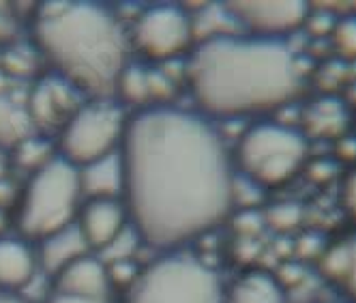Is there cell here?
<instances>
[{
  "instance_id": "4fadbf2b",
  "label": "cell",
  "mask_w": 356,
  "mask_h": 303,
  "mask_svg": "<svg viewBox=\"0 0 356 303\" xmlns=\"http://www.w3.org/2000/svg\"><path fill=\"white\" fill-rule=\"evenodd\" d=\"M37 251L24 239L0 237V293L17 295L35 277Z\"/></svg>"
},
{
  "instance_id": "4316f807",
  "label": "cell",
  "mask_w": 356,
  "mask_h": 303,
  "mask_svg": "<svg viewBox=\"0 0 356 303\" xmlns=\"http://www.w3.org/2000/svg\"><path fill=\"white\" fill-rule=\"evenodd\" d=\"M234 226L238 235L243 237H253L258 231H262V217L253 211H243L236 219H234Z\"/></svg>"
},
{
  "instance_id": "603a6c76",
  "label": "cell",
  "mask_w": 356,
  "mask_h": 303,
  "mask_svg": "<svg viewBox=\"0 0 356 303\" xmlns=\"http://www.w3.org/2000/svg\"><path fill=\"white\" fill-rule=\"evenodd\" d=\"M330 37H333L335 52L341 59L356 61V13L335 20V26H333Z\"/></svg>"
},
{
  "instance_id": "9c48e42d",
  "label": "cell",
  "mask_w": 356,
  "mask_h": 303,
  "mask_svg": "<svg viewBox=\"0 0 356 303\" xmlns=\"http://www.w3.org/2000/svg\"><path fill=\"white\" fill-rule=\"evenodd\" d=\"M221 7L227 17L245 31V35L279 41L305 26V20L309 15V3L302 0H279V3L236 0V3H223Z\"/></svg>"
},
{
  "instance_id": "7402d4cb",
  "label": "cell",
  "mask_w": 356,
  "mask_h": 303,
  "mask_svg": "<svg viewBox=\"0 0 356 303\" xmlns=\"http://www.w3.org/2000/svg\"><path fill=\"white\" fill-rule=\"evenodd\" d=\"M37 69V52L19 47L17 43L0 49V71L7 78H29Z\"/></svg>"
},
{
  "instance_id": "7a4b0ae2",
  "label": "cell",
  "mask_w": 356,
  "mask_h": 303,
  "mask_svg": "<svg viewBox=\"0 0 356 303\" xmlns=\"http://www.w3.org/2000/svg\"><path fill=\"white\" fill-rule=\"evenodd\" d=\"M185 82L204 118H241L290 104L302 71L284 39L221 33L191 47Z\"/></svg>"
},
{
  "instance_id": "30bf717a",
  "label": "cell",
  "mask_w": 356,
  "mask_h": 303,
  "mask_svg": "<svg viewBox=\"0 0 356 303\" xmlns=\"http://www.w3.org/2000/svg\"><path fill=\"white\" fill-rule=\"evenodd\" d=\"M80 97L82 95L58 75H43L33 86L26 101V114L31 118L33 130H39L43 134H60L75 110L84 104Z\"/></svg>"
},
{
  "instance_id": "3957f363",
  "label": "cell",
  "mask_w": 356,
  "mask_h": 303,
  "mask_svg": "<svg viewBox=\"0 0 356 303\" xmlns=\"http://www.w3.org/2000/svg\"><path fill=\"white\" fill-rule=\"evenodd\" d=\"M31 37L52 73L88 99H114L116 80L129 65V35L99 3L49 0L33 7Z\"/></svg>"
},
{
  "instance_id": "4dcf8cb0",
  "label": "cell",
  "mask_w": 356,
  "mask_h": 303,
  "mask_svg": "<svg viewBox=\"0 0 356 303\" xmlns=\"http://www.w3.org/2000/svg\"><path fill=\"white\" fill-rule=\"evenodd\" d=\"M0 303H33L29 299H24L19 295H11V293H0Z\"/></svg>"
},
{
  "instance_id": "1f68e13d",
  "label": "cell",
  "mask_w": 356,
  "mask_h": 303,
  "mask_svg": "<svg viewBox=\"0 0 356 303\" xmlns=\"http://www.w3.org/2000/svg\"><path fill=\"white\" fill-rule=\"evenodd\" d=\"M7 226H9V211L0 209V237H5Z\"/></svg>"
},
{
  "instance_id": "e0dca14e",
  "label": "cell",
  "mask_w": 356,
  "mask_h": 303,
  "mask_svg": "<svg viewBox=\"0 0 356 303\" xmlns=\"http://www.w3.org/2000/svg\"><path fill=\"white\" fill-rule=\"evenodd\" d=\"M223 303H288L282 284L266 271H247L225 290Z\"/></svg>"
},
{
  "instance_id": "5bb4252c",
  "label": "cell",
  "mask_w": 356,
  "mask_h": 303,
  "mask_svg": "<svg viewBox=\"0 0 356 303\" xmlns=\"http://www.w3.org/2000/svg\"><path fill=\"white\" fill-rule=\"evenodd\" d=\"M84 254H90V249L86 247L78 226L71 224L69 228L39 241L37 263L49 277H52L60 269H65L69 263L78 261Z\"/></svg>"
},
{
  "instance_id": "6da1fadb",
  "label": "cell",
  "mask_w": 356,
  "mask_h": 303,
  "mask_svg": "<svg viewBox=\"0 0 356 303\" xmlns=\"http://www.w3.org/2000/svg\"><path fill=\"white\" fill-rule=\"evenodd\" d=\"M122 205L138 239L178 251L234 209L232 157L209 121L172 106L127 116Z\"/></svg>"
},
{
  "instance_id": "83f0119b",
  "label": "cell",
  "mask_w": 356,
  "mask_h": 303,
  "mask_svg": "<svg viewBox=\"0 0 356 303\" xmlns=\"http://www.w3.org/2000/svg\"><path fill=\"white\" fill-rule=\"evenodd\" d=\"M45 303H114V299H101V297H86V295H71L49 290Z\"/></svg>"
},
{
  "instance_id": "52a82bcc",
  "label": "cell",
  "mask_w": 356,
  "mask_h": 303,
  "mask_svg": "<svg viewBox=\"0 0 356 303\" xmlns=\"http://www.w3.org/2000/svg\"><path fill=\"white\" fill-rule=\"evenodd\" d=\"M127 116L114 99H88L58 134L56 153L75 168L104 160L120 148Z\"/></svg>"
},
{
  "instance_id": "8fae6325",
  "label": "cell",
  "mask_w": 356,
  "mask_h": 303,
  "mask_svg": "<svg viewBox=\"0 0 356 303\" xmlns=\"http://www.w3.org/2000/svg\"><path fill=\"white\" fill-rule=\"evenodd\" d=\"M75 226L90 251L104 254L112 247L129 226L127 209L122 200L116 198H101V200H86L75 217Z\"/></svg>"
},
{
  "instance_id": "9a60e30c",
  "label": "cell",
  "mask_w": 356,
  "mask_h": 303,
  "mask_svg": "<svg viewBox=\"0 0 356 303\" xmlns=\"http://www.w3.org/2000/svg\"><path fill=\"white\" fill-rule=\"evenodd\" d=\"M80 172V187H82V198L86 200H101V198H122V164H120V153H116L92 162Z\"/></svg>"
},
{
  "instance_id": "2e32d148",
  "label": "cell",
  "mask_w": 356,
  "mask_h": 303,
  "mask_svg": "<svg viewBox=\"0 0 356 303\" xmlns=\"http://www.w3.org/2000/svg\"><path fill=\"white\" fill-rule=\"evenodd\" d=\"M320 271L356 303V235L330 245L320 261Z\"/></svg>"
},
{
  "instance_id": "f1b7e54d",
  "label": "cell",
  "mask_w": 356,
  "mask_h": 303,
  "mask_svg": "<svg viewBox=\"0 0 356 303\" xmlns=\"http://www.w3.org/2000/svg\"><path fill=\"white\" fill-rule=\"evenodd\" d=\"M341 200L348 215L356 222V168L346 176L343 187H341Z\"/></svg>"
},
{
  "instance_id": "d4e9b609",
  "label": "cell",
  "mask_w": 356,
  "mask_h": 303,
  "mask_svg": "<svg viewBox=\"0 0 356 303\" xmlns=\"http://www.w3.org/2000/svg\"><path fill=\"white\" fill-rule=\"evenodd\" d=\"M19 37V15L13 5L0 3V47L17 43Z\"/></svg>"
},
{
  "instance_id": "ba28073f",
  "label": "cell",
  "mask_w": 356,
  "mask_h": 303,
  "mask_svg": "<svg viewBox=\"0 0 356 303\" xmlns=\"http://www.w3.org/2000/svg\"><path fill=\"white\" fill-rule=\"evenodd\" d=\"M193 17L181 5H155L134 22L129 45L152 63H168L191 49Z\"/></svg>"
},
{
  "instance_id": "5b68a950",
  "label": "cell",
  "mask_w": 356,
  "mask_h": 303,
  "mask_svg": "<svg viewBox=\"0 0 356 303\" xmlns=\"http://www.w3.org/2000/svg\"><path fill=\"white\" fill-rule=\"evenodd\" d=\"M225 288L219 275L187 251H165L140 269L124 290V303H223Z\"/></svg>"
},
{
  "instance_id": "ffe728a7",
  "label": "cell",
  "mask_w": 356,
  "mask_h": 303,
  "mask_svg": "<svg viewBox=\"0 0 356 303\" xmlns=\"http://www.w3.org/2000/svg\"><path fill=\"white\" fill-rule=\"evenodd\" d=\"M114 99L116 104L134 106V108H144L148 104V69L129 63L116 80L114 88Z\"/></svg>"
},
{
  "instance_id": "d6986e66",
  "label": "cell",
  "mask_w": 356,
  "mask_h": 303,
  "mask_svg": "<svg viewBox=\"0 0 356 303\" xmlns=\"http://www.w3.org/2000/svg\"><path fill=\"white\" fill-rule=\"evenodd\" d=\"M33 136V125L26 114V106H19L7 95H0V150H11Z\"/></svg>"
},
{
  "instance_id": "7c38bea8",
  "label": "cell",
  "mask_w": 356,
  "mask_h": 303,
  "mask_svg": "<svg viewBox=\"0 0 356 303\" xmlns=\"http://www.w3.org/2000/svg\"><path fill=\"white\" fill-rule=\"evenodd\" d=\"M49 290L114 299V288L110 284L106 263L92 254L80 256L78 261L60 269L56 275H52V288Z\"/></svg>"
},
{
  "instance_id": "cb8c5ba5",
  "label": "cell",
  "mask_w": 356,
  "mask_h": 303,
  "mask_svg": "<svg viewBox=\"0 0 356 303\" xmlns=\"http://www.w3.org/2000/svg\"><path fill=\"white\" fill-rule=\"evenodd\" d=\"M176 93V82L170 73L161 69H148V104L155 108H165Z\"/></svg>"
},
{
  "instance_id": "8992f818",
  "label": "cell",
  "mask_w": 356,
  "mask_h": 303,
  "mask_svg": "<svg viewBox=\"0 0 356 303\" xmlns=\"http://www.w3.org/2000/svg\"><path fill=\"white\" fill-rule=\"evenodd\" d=\"M307 138L284 123L262 121L243 132L232 164L258 187H282L307 160Z\"/></svg>"
},
{
  "instance_id": "484cf974",
  "label": "cell",
  "mask_w": 356,
  "mask_h": 303,
  "mask_svg": "<svg viewBox=\"0 0 356 303\" xmlns=\"http://www.w3.org/2000/svg\"><path fill=\"white\" fill-rule=\"evenodd\" d=\"M300 219V209L296 205H277L268 211L266 222L277 231H290Z\"/></svg>"
},
{
  "instance_id": "f546056e",
  "label": "cell",
  "mask_w": 356,
  "mask_h": 303,
  "mask_svg": "<svg viewBox=\"0 0 356 303\" xmlns=\"http://www.w3.org/2000/svg\"><path fill=\"white\" fill-rule=\"evenodd\" d=\"M339 150H341V157L356 160V138H343V140H339Z\"/></svg>"
},
{
  "instance_id": "277c9868",
  "label": "cell",
  "mask_w": 356,
  "mask_h": 303,
  "mask_svg": "<svg viewBox=\"0 0 356 303\" xmlns=\"http://www.w3.org/2000/svg\"><path fill=\"white\" fill-rule=\"evenodd\" d=\"M82 207L80 172L63 157H54L31 174L15 205V228L24 241H43L71 224Z\"/></svg>"
},
{
  "instance_id": "44dd1931",
  "label": "cell",
  "mask_w": 356,
  "mask_h": 303,
  "mask_svg": "<svg viewBox=\"0 0 356 303\" xmlns=\"http://www.w3.org/2000/svg\"><path fill=\"white\" fill-rule=\"evenodd\" d=\"M11 155H13V164L15 166H19L22 170H29L33 174L39 168H43L47 162H52L58 153H56L54 144L49 142L47 138H43V136H29V138H24L11 150Z\"/></svg>"
},
{
  "instance_id": "ac0fdd59",
  "label": "cell",
  "mask_w": 356,
  "mask_h": 303,
  "mask_svg": "<svg viewBox=\"0 0 356 303\" xmlns=\"http://www.w3.org/2000/svg\"><path fill=\"white\" fill-rule=\"evenodd\" d=\"M348 123V112L341 101L333 97L318 99L312 104L302 114V125H305V138H337L343 134Z\"/></svg>"
}]
</instances>
